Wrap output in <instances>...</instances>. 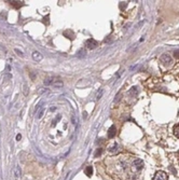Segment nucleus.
Returning <instances> with one entry per match:
<instances>
[{
    "mask_svg": "<svg viewBox=\"0 0 179 180\" xmlns=\"http://www.w3.org/2000/svg\"><path fill=\"white\" fill-rule=\"evenodd\" d=\"M49 92V90L47 88H42V90H40L39 91V95H41V94H43V93H47Z\"/></svg>",
    "mask_w": 179,
    "mask_h": 180,
    "instance_id": "6ab92c4d",
    "label": "nucleus"
},
{
    "mask_svg": "<svg viewBox=\"0 0 179 180\" xmlns=\"http://www.w3.org/2000/svg\"><path fill=\"white\" fill-rule=\"evenodd\" d=\"M33 60H36V62H41L43 57H42V54H41L40 52L35 51L33 53Z\"/></svg>",
    "mask_w": 179,
    "mask_h": 180,
    "instance_id": "423d86ee",
    "label": "nucleus"
},
{
    "mask_svg": "<svg viewBox=\"0 0 179 180\" xmlns=\"http://www.w3.org/2000/svg\"><path fill=\"white\" fill-rule=\"evenodd\" d=\"M102 153H103V149H102V148L97 149V150L95 151V153H94V157H100V155H102Z\"/></svg>",
    "mask_w": 179,
    "mask_h": 180,
    "instance_id": "dca6fc26",
    "label": "nucleus"
},
{
    "mask_svg": "<svg viewBox=\"0 0 179 180\" xmlns=\"http://www.w3.org/2000/svg\"><path fill=\"white\" fill-rule=\"evenodd\" d=\"M14 51H15V52H16V53H19V54H17V55H19V56H21V57H23V56H24V54H23V52H22V51H19V49H15Z\"/></svg>",
    "mask_w": 179,
    "mask_h": 180,
    "instance_id": "aec40b11",
    "label": "nucleus"
},
{
    "mask_svg": "<svg viewBox=\"0 0 179 180\" xmlns=\"http://www.w3.org/2000/svg\"><path fill=\"white\" fill-rule=\"evenodd\" d=\"M160 60L161 63L164 65V66H170L172 63H173V58H172V56L170 54H167V53H164V54H162L160 57Z\"/></svg>",
    "mask_w": 179,
    "mask_h": 180,
    "instance_id": "f257e3e1",
    "label": "nucleus"
},
{
    "mask_svg": "<svg viewBox=\"0 0 179 180\" xmlns=\"http://www.w3.org/2000/svg\"><path fill=\"white\" fill-rule=\"evenodd\" d=\"M21 138H22V136H21V134H19L17 136H16V140H19Z\"/></svg>",
    "mask_w": 179,
    "mask_h": 180,
    "instance_id": "b1692460",
    "label": "nucleus"
},
{
    "mask_svg": "<svg viewBox=\"0 0 179 180\" xmlns=\"http://www.w3.org/2000/svg\"><path fill=\"white\" fill-rule=\"evenodd\" d=\"M120 99H121V93H119L118 95H117V98L114 99V102H119Z\"/></svg>",
    "mask_w": 179,
    "mask_h": 180,
    "instance_id": "412c9836",
    "label": "nucleus"
},
{
    "mask_svg": "<svg viewBox=\"0 0 179 180\" xmlns=\"http://www.w3.org/2000/svg\"><path fill=\"white\" fill-rule=\"evenodd\" d=\"M14 175H15V178H16V179H19V177H21V175H22V171H21V168H19V165H16V166H15Z\"/></svg>",
    "mask_w": 179,
    "mask_h": 180,
    "instance_id": "6e6552de",
    "label": "nucleus"
},
{
    "mask_svg": "<svg viewBox=\"0 0 179 180\" xmlns=\"http://www.w3.org/2000/svg\"><path fill=\"white\" fill-rule=\"evenodd\" d=\"M119 147H118V145H117V143H114V145H113L112 147H111V148L109 149V151H110V152L111 153H117L119 151Z\"/></svg>",
    "mask_w": 179,
    "mask_h": 180,
    "instance_id": "ddd939ff",
    "label": "nucleus"
},
{
    "mask_svg": "<svg viewBox=\"0 0 179 180\" xmlns=\"http://www.w3.org/2000/svg\"><path fill=\"white\" fill-rule=\"evenodd\" d=\"M85 55H86V51H85L84 49H81V50H79V51L77 52V56L78 57H85Z\"/></svg>",
    "mask_w": 179,
    "mask_h": 180,
    "instance_id": "f8f14e48",
    "label": "nucleus"
},
{
    "mask_svg": "<svg viewBox=\"0 0 179 180\" xmlns=\"http://www.w3.org/2000/svg\"><path fill=\"white\" fill-rule=\"evenodd\" d=\"M152 180H168V176L167 174L163 171H159L156 173V175L153 176Z\"/></svg>",
    "mask_w": 179,
    "mask_h": 180,
    "instance_id": "f03ea898",
    "label": "nucleus"
},
{
    "mask_svg": "<svg viewBox=\"0 0 179 180\" xmlns=\"http://www.w3.org/2000/svg\"><path fill=\"white\" fill-rule=\"evenodd\" d=\"M84 173H85V175H86V176L91 177V176L93 175V167H92V166H87L84 169Z\"/></svg>",
    "mask_w": 179,
    "mask_h": 180,
    "instance_id": "9b49d317",
    "label": "nucleus"
},
{
    "mask_svg": "<svg viewBox=\"0 0 179 180\" xmlns=\"http://www.w3.org/2000/svg\"><path fill=\"white\" fill-rule=\"evenodd\" d=\"M56 110V107H51V111H54Z\"/></svg>",
    "mask_w": 179,
    "mask_h": 180,
    "instance_id": "393cba45",
    "label": "nucleus"
},
{
    "mask_svg": "<svg viewBox=\"0 0 179 180\" xmlns=\"http://www.w3.org/2000/svg\"><path fill=\"white\" fill-rule=\"evenodd\" d=\"M53 82H54V80H53L52 78H45V80H44V85L49 86V85L52 84Z\"/></svg>",
    "mask_w": 179,
    "mask_h": 180,
    "instance_id": "4468645a",
    "label": "nucleus"
},
{
    "mask_svg": "<svg viewBox=\"0 0 179 180\" xmlns=\"http://www.w3.org/2000/svg\"><path fill=\"white\" fill-rule=\"evenodd\" d=\"M11 5H13L14 8H16V9H19L22 5H24V3L23 1H11Z\"/></svg>",
    "mask_w": 179,
    "mask_h": 180,
    "instance_id": "9d476101",
    "label": "nucleus"
},
{
    "mask_svg": "<svg viewBox=\"0 0 179 180\" xmlns=\"http://www.w3.org/2000/svg\"><path fill=\"white\" fill-rule=\"evenodd\" d=\"M174 55H175V57H176V58H179V50H178V51L175 52Z\"/></svg>",
    "mask_w": 179,
    "mask_h": 180,
    "instance_id": "4be33fe9",
    "label": "nucleus"
},
{
    "mask_svg": "<svg viewBox=\"0 0 179 180\" xmlns=\"http://www.w3.org/2000/svg\"><path fill=\"white\" fill-rule=\"evenodd\" d=\"M103 94H104V90H103V88H100V90H99V92L97 93V97H96V98H97V99H100L102 96H103Z\"/></svg>",
    "mask_w": 179,
    "mask_h": 180,
    "instance_id": "a211bd4d",
    "label": "nucleus"
},
{
    "mask_svg": "<svg viewBox=\"0 0 179 180\" xmlns=\"http://www.w3.org/2000/svg\"><path fill=\"white\" fill-rule=\"evenodd\" d=\"M130 95L132 97H136L138 94H139V90H138V88L137 86H133V88H131V90H130Z\"/></svg>",
    "mask_w": 179,
    "mask_h": 180,
    "instance_id": "0eeeda50",
    "label": "nucleus"
},
{
    "mask_svg": "<svg viewBox=\"0 0 179 180\" xmlns=\"http://www.w3.org/2000/svg\"><path fill=\"white\" fill-rule=\"evenodd\" d=\"M126 5H127V2H126V3H124V5H123V3H121V5H120V8H121V9H123V8H125Z\"/></svg>",
    "mask_w": 179,
    "mask_h": 180,
    "instance_id": "5701e85b",
    "label": "nucleus"
},
{
    "mask_svg": "<svg viewBox=\"0 0 179 180\" xmlns=\"http://www.w3.org/2000/svg\"><path fill=\"white\" fill-rule=\"evenodd\" d=\"M174 135L176 137L179 138V124L178 125H175L174 126Z\"/></svg>",
    "mask_w": 179,
    "mask_h": 180,
    "instance_id": "2eb2a0df",
    "label": "nucleus"
},
{
    "mask_svg": "<svg viewBox=\"0 0 179 180\" xmlns=\"http://www.w3.org/2000/svg\"><path fill=\"white\" fill-rule=\"evenodd\" d=\"M71 121H72V123H73L75 125L78 124V119H77V116H75V113H73L72 116H71Z\"/></svg>",
    "mask_w": 179,
    "mask_h": 180,
    "instance_id": "f3484780",
    "label": "nucleus"
},
{
    "mask_svg": "<svg viewBox=\"0 0 179 180\" xmlns=\"http://www.w3.org/2000/svg\"><path fill=\"white\" fill-rule=\"evenodd\" d=\"M133 166L136 168L137 171H140L144 166V162L140 160V159H135L134 161H133Z\"/></svg>",
    "mask_w": 179,
    "mask_h": 180,
    "instance_id": "39448f33",
    "label": "nucleus"
},
{
    "mask_svg": "<svg viewBox=\"0 0 179 180\" xmlns=\"http://www.w3.org/2000/svg\"><path fill=\"white\" fill-rule=\"evenodd\" d=\"M117 134V127H116V125H111L108 129V133H107V136H108L109 139L113 138L114 136Z\"/></svg>",
    "mask_w": 179,
    "mask_h": 180,
    "instance_id": "20e7f679",
    "label": "nucleus"
},
{
    "mask_svg": "<svg viewBox=\"0 0 179 180\" xmlns=\"http://www.w3.org/2000/svg\"><path fill=\"white\" fill-rule=\"evenodd\" d=\"M52 84H53V86L56 88H63V85H64V83L61 82V80H55Z\"/></svg>",
    "mask_w": 179,
    "mask_h": 180,
    "instance_id": "1a4fd4ad",
    "label": "nucleus"
},
{
    "mask_svg": "<svg viewBox=\"0 0 179 180\" xmlns=\"http://www.w3.org/2000/svg\"><path fill=\"white\" fill-rule=\"evenodd\" d=\"M85 46H86V49H89V50H94V49H96V48L98 46V42L91 38V39H89L87 41L85 42Z\"/></svg>",
    "mask_w": 179,
    "mask_h": 180,
    "instance_id": "7ed1b4c3",
    "label": "nucleus"
}]
</instances>
